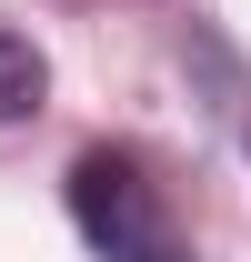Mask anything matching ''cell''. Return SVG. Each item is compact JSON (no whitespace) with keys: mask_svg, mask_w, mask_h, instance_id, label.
<instances>
[{"mask_svg":"<svg viewBox=\"0 0 251 262\" xmlns=\"http://www.w3.org/2000/svg\"><path fill=\"white\" fill-rule=\"evenodd\" d=\"M70 222H81V242H91L101 262H191L161 182L141 171V151H121V141H91V151L70 162Z\"/></svg>","mask_w":251,"mask_h":262,"instance_id":"cell-1","label":"cell"},{"mask_svg":"<svg viewBox=\"0 0 251 262\" xmlns=\"http://www.w3.org/2000/svg\"><path fill=\"white\" fill-rule=\"evenodd\" d=\"M40 91H51V61H40V40L0 31V121H31Z\"/></svg>","mask_w":251,"mask_h":262,"instance_id":"cell-2","label":"cell"}]
</instances>
